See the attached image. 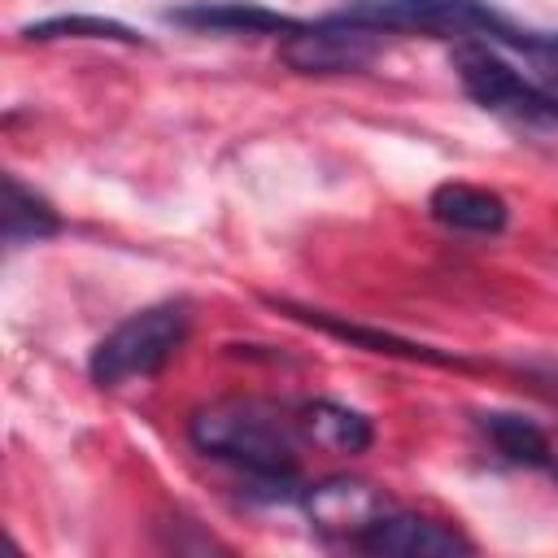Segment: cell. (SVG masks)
I'll return each mask as SVG.
<instances>
[{"mask_svg":"<svg viewBox=\"0 0 558 558\" xmlns=\"http://www.w3.org/2000/svg\"><path fill=\"white\" fill-rule=\"evenodd\" d=\"M296 427L279 405L257 397L209 401L187 418V440L244 475V493L262 501H301L305 484L296 480Z\"/></svg>","mask_w":558,"mask_h":558,"instance_id":"6da1fadb","label":"cell"},{"mask_svg":"<svg viewBox=\"0 0 558 558\" xmlns=\"http://www.w3.org/2000/svg\"><path fill=\"white\" fill-rule=\"evenodd\" d=\"M336 17L371 26L379 35H432V39H484L493 48L523 52L527 26L497 13L488 0H349Z\"/></svg>","mask_w":558,"mask_h":558,"instance_id":"7a4b0ae2","label":"cell"},{"mask_svg":"<svg viewBox=\"0 0 558 558\" xmlns=\"http://www.w3.org/2000/svg\"><path fill=\"white\" fill-rule=\"evenodd\" d=\"M192 310L187 301H157L122 318L113 331H105L87 357V375L96 388H122L131 379L157 375L187 340Z\"/></svg>","mask_w":558,"mask_h":558,"instance_id":"3957f363","label":"cell"},{"mask_svg":"<svg viewBox=\"0 0 558 558\" xmlns=\"http://www.w3.org/2000/svg\"><path fill=\"white\" fill-rule=\"evenodd\" d=\"M453 74L480 109H488V113H497L514 126L558 131V92L519 74L493 44L458 39L453 44Z\"/></svg>","mask_w":558,"mask_h":558,"instance_id":"277c9868","label":"cell"},{"mask_svg":"<svg viewBox=\"0 0 558 558\" xmlns=\"http://www.w3.org/2000/svg\"><path fill=\"white\" fill-rule=\"evenodd\" d=\"M384 39L388 35H379L371 26L327 13L318 22H301L292 35H283L279 57L296 74H349V70H366L384 52Z\"/></svg>","mask_w":558,"mask_h":558,"instance_id":"5b68a950","label":"cell"},{"mask_svg":"<svg viewBox=\"0 0 558 558\" xmlns=\"http://www.w3.org/2000/svg\"><path fill=\"white\" fill-rule=\"evenodd\" d=\"M353 549L366 554H384V558H458V554H475V545L440 519L427 514H410V510H384L375 514L353 541Z\"/></svg>","mask_w":558,"mask_h":558,"instance_id":"8992f818","label":"cell"},{"mask_svg":"<svg viewBox=\"0 0 558 558\" xmlns=\"http://www.w3.org/2000/svg\"><path fill=\"white\" fill-rule=\"evenodd\" d=\"M301 506L305 514L314 519L318 532H340L344 541H353L375 514H384L392 501L384 488L366 484V480H349V475H336V480H323V484H310L301 493Z\"/></svg>","mask_w":558,"mask_h":558,"instance_id":"52a82bcc","label":"cell"},{"mask_svg":"<svg viewBox=\"0 0 558 558\" xmlns=\"http://www.w3.org/2000/svg\"><path fill=\"white\" fill-rule=\"evenodd\" d=\"M266 305H275L279 314L296 318V323H310L336 340H349L353 349H366V353H388V357H405V362H432V366H462L458 357L432 349V344H418V340H405V336H392V331H379V327H362V323H349L340 314H327V310H305V305H292V301H279V296H266Z\"/></svg>","mask_w":558,"mask_h":558,"instance_id":"ba28073f","label":"cell"},{"mask_svg":"<svg viewBox=\"0 0 558 558\" xmlns=\"http://www.w3.org/2000/svg\"><path fill=\"white\" fill-rule=\"evenodd\" d=\"M166 22L192 26V31H222V35H292L301 22L288 13H275L253 0H192L179 9H166Z\"/></svg>","mask_w":558,"mask_h":558,"instance_id":"9c48e42d","label":"cell"},{"mask_svg":"<svg viewBox=\"0 0 558 558\" xmlns=\"http://www.w3.org/2000/svg\"><path fill=\"white\" fill-rule=\"evenodd\" d=\"M427 209L440 227L449 231H466V235H497L510 222V205L475 183H440L427 196Z\"/></svg>","mask_w":558,"mask_h":558,"instance_id":"30bf717a","label":"cell"},{"mask_svg":"<svg viewBox=\"0 0 558 558\" xmlns=\"http://www.w3.org/2000/svg\"><path fill=\"white\" fill-rule=\"evenodd\" d=\"M296 423H301V432H305L314 445H323V449H331V453H366V449L375 445L371 418H366L362 410L340 405V401H327V397L305 401Z\"/></svg>","mask_w":558,"mask_h":558,"instance_id":"8fae6325","label":"cell"},{"mask_svg":"<svg viewBox=\"0 0 558 558\" xmlns=\"http://www.w3.org/2000/svg\"><path fill=\"white\" fill-rule=\"evenodd\" d=\"M57 231H61V214L17 174H4V244L22 248V244L52 240Z\"/></svg>","mask_w":558,"mask_h":558,"instance_id":"7c38bea8","label":"cell"},{"mask_svg":"<svg viewBox=\"0 0 558 558\" xmlns=\"http://www.w3.org/2000/svg\"><path fill=\"white\" fill-rule=\"evenodd\" d=\"M480 432L488 436V445L514 462V466H554V449H549V436L523 418V414H510V410H488L480 414Z\"/></svg>","mask_w":558,"mask_h":558,"instance_id":"4fadbf2b","label":"cell"},{"mask_svg":"<svg viewBox=\"0 0 558 558\" xmlns=\"http://www.w3.org/2000/svg\"><path fill=\"white\" fill-rule=\"evenodd\" d=\"M22 39L48 44V39H105V44H144V35H135L131 26L113 22V17H92V13H65V17H44L22 26Z\"/></svg>","mask_w":558,"mask_h":558,"instance_id":"5bb4252c","label":"cell"},{"mask_svg":"<svg viewBox=\"0 0 558 558\" xmlns=\"http://www.w3.org/2000/svg\"><path fill=\"white\" fill-rule=\"evenodd\" d=\"M519 57L541 74L545 87L554 83V92H558V31H532V39L523 44Z\"/></svg>","mask_w":558,"mask_h":558,"instance_id":"9a60e30c","label":"cell"},{"mask_svg":"<svg viewBox=\"0 0 558 558\" xmlns=\"http://www.w3.org/2000/svg\"><path fill=\"white\" fill-rule=\"evenodd\" d=\"M554 475H558V462H554Z\"/></svg>","mask_w":558,"mask_h":558,"instance_id":"2e32d148","label":"cell"}]
</instances>
